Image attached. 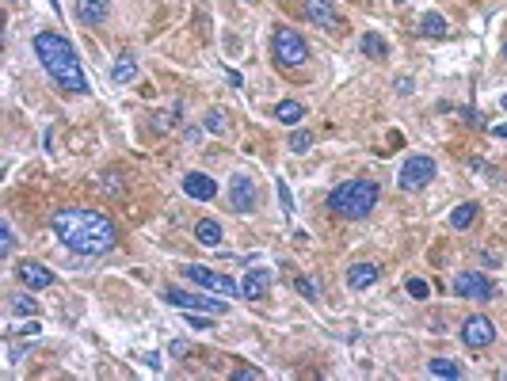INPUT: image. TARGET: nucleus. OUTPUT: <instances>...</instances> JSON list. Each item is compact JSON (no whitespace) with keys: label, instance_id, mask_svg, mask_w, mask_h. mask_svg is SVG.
I'll list each match as a JSON object with an SVG mask.
<instances>
[{"label":"nucleus","instance_id":"nucleus-3","mask_svg":"<svg viewBox=\"0 0 507 381\" xmlns=\"http://www.w3.org/2000/svg\"><path fill=\"white\" fill-rule=\"evenodd\" d=\"M378 194H381V187L374 180H347L328 194V210L340 213L347 221H359L378 206Z\"/></svg>","mask_w":507,"mask_h":381},{"label":"nucleus","instance_id":"nucleus-35","mask_svg":"<svg viewBox=\"0 0 507 381\" xmlns=\"http://www.w3.org/2000/svg\"><path fill=\"white\" fill-rule=\"evenodd\" d=\"M187 320H191V328H206V324H210V320H206V317H199V313H187Z\"/></svg>","mask_w":507,"mask_h":381},{"label":"nucleus","instance_id":"nucleus-29","mask_svg":"<svg viewBox=\"0 0 507 381\" xmlns=\"http://www.w3.org/2000/svg\"><path fill=\"white\" fill-rule=\"evenodd\" d=\"M12 248H16V233H12V225L4 221V229H0V252L12 256Z\"/></svg>","mask_w":507,"mask_h":381},{"label":"nucleus","instance_id":"nucleus-36","mask_svg":"<svg viewBox=\"0 0 507 381\" xmlns=\"http://www.w3.org/2000/svg\"><path fill=\"white\" fill-rule=\"evenodd\" d=\"M488 134H492L496 142H507V123H503V126H492V130H488Z\"/></svg>","mask_w":507,"mask_h":381},{"label":"nucleus","instance_id":"nucleus-28","mask_svg":"<svg viewBox=\"0 0 507 381\" xmlns=\"http://www.w3.org/2000/svg\"><path fill=\"white\" fill-rule=\"evenodd\" d=\"M298 294H302V297H309V301H317V297H321V290H317V282H313V278H298Z\"/></svg>","mask_w":507,"mask_h":381},{"label":"nucleus","instance_id":"nucleus-30","mask_svg":"<svg viewBox=\"0 0 507 381\" xmlns=\"http://www.w3.org/2000/svg\"><path fill=\"white\" fill-rule=\"evenodd\" d=\"M99 187L107 191V194H122V191H126V183H122L118 175H103V180H99Z\"/></svg>","mask_w":507,"mask_h":381},{"label":"nucleus","instance_id":"nucleus-40","mask_svg":"<svg viewBox=\"0 0 507 381\" xmlns=\"http://www.w3.org/2000/svg\"><path fill=\"white\" fill-rule=\"evenodd\" d=\"M500 377H503V381H507V370H503V374H500Z\"/></svg>","mask_w":507,"mask_h":381},{"label":"nucleus","instance_id":"nucleus-8","mask_svg":"<svg viewBox=\"0 0 507 381\" xmlns=\"http://www.w3.org/2000/svg\"><path fill=\"white\" fill-rule=\"evenodd\" d=\"M454 294L465 297V301H492L496 286L488 282L481 271H462V275L454 278Z\"/></svg>","mask_w":507,"mask_h":381},{"label":"nucleus","instance_id":"nucleus-24","mask_svg":"<svg viewBox=\"0 0 507 381\" xmlns=\"http://www.w3.org/2000/svg\"><path fill=\"white\" fill-rule=\"evenodd\" d=\"M35 294V290H31ZM31 294H16V297H8V301H12V313L16 317H27V313H39V301H35Z\"/></svg>","mask_w":507,"mask_h":381},{"label":"nucleus","instance_id":"nucleus-16","mask_svg":"<svg viewBox=\"0 0 507 381\" xmlns=\"http://www.w3.org/2000/svg\"><path fill=\"white\" fill-rule=\"evenodd\" d=\"M374 282H378V267L374 263H355L351 271H347V286H351V290H370Z\"/></svg>","mask_w":507,"mask_h":381},{"label":"nucleus","instance_id":"nucleus-38","mask_svg":"<svg viewBox=\"0 0 507 381\" xmlns=\"http://www.w3.org/2000/svg\"><path fill=\"white\" fill-rule=\"evenodd\" d=\"M500 107H503V111H507V96H503V99H500Z\"/></svg>","mask_w":507,"mask_h":381},{"label":"nucleus","instance_id":"nucleus-7","mask_svg":"<svg viewBox=\"0 0 507 381\" xmlns=\"http://www.w3.org/2000/svg\"><path fill=\"white\" fill-rule=\"evenodd\" d=\"M229 202H233V210L237 213H252L259 206V191H256V180L252 175H244V172H237L229 180Z\"/></svg>","mask_w":507,"mask_h":381},{"label":"nucleus","instance_id":"nucleus-22","mask_svg":"<svg viewBox=\"0 0 507 381\" xmlns=\"http://www.w3.org/2000/svg\"><path fill=\"white\" fill-rule=\"evenodd\" d=\"M477 210H481L477 202H462V206L450 213V225H454V229H469L477 221Z\"/></svg>","mask_w":507,"mask_h":381},{"label":"nucleus","instance_id":"nucleus-34","mask_svg":"<svg viewBox=\"0 0 507 381\" xmlns=\"http://www.w3.org/2000/svg\"><path fill=\"white\" fill-rule=\"evenodd\" d=\"M397 92H401V96H412V92H416V88H412V77H401L397 80Z\"/></svg>","mask_w":507,"mask_h":381},{"label":"nucleus","instance_id":"nucleus-14","mask_svg":"<svg viewBox=\"0 0 507 381\" xmlns=\"http://www.w3.org/2000/svg\"><path fill=\"white\" fill-rule=\"evenodd\" d=\"M183 194L195 199V202H210L214 194H218V183H214L206 172H187L183 175Z\"/></svg>","mask_w":507,"mask_h":381},{"label":"nucleus","instance_id":"nucleus-4","mask_svg":"<svg viewBox=\"0 0 507 381\" xmlns=\"http://www.w3.org/2000/svg\"><path fill=\"white\" fill-rule=\"evenodd\" d=\"M271 54H275V61L283 65V69H298V65H305V58H309V46L294 27H279L275 39H271Z\"/></svg>","mask_w":507,"mask_h":381},{"label":"nucleus","instance_id":"nucleus-21","mask_svg":"<svg viewBox=\"0 0 507 381\" xmlns=\"http://www.w3.org/2000/svg\"><path fill=\"white\" fill-rule=\"evenodd\" d=\"M111 80H115V85H130V80H138V65L130 58H118L115 65H111Z\"/></svg>","mask_w":507,"mask_h":381},{"label":"nucleus","instance_id":"nucleus-5","mask_svg":"<svg viewBox=\"0 0 507 381\" xmlns=\"http://www.w3.org/2000/svg\"><path fill=\"white\" fill-rule=\"evenodd\" d=\"M183 275L191 278L195 286L210 290V294H225V297L240 294V282H233V278H225L221 271H210V267H202V263H187V267H183Z\"/></svg>","mask_w":507,"mask_h":381},{"label":"nucleus","instance_id":"nucleus-25","mask_svg":"<svg viewBox=\"0 0 507 381\" xmlns=\"http://www.w3.org/2000/svg\"><path fill=\"white\" fill-rule=\"evenodd\" d=\"M309 145H313L309 130H294V134H290V153H309Z\"/></svg>","mask_w":507,"mask_h":381},{"label":"nucleus","instance_id":"nucleus-27","mask_svg":"<svg viewBox=\"0 0 507 381\" xmlns=\"http://www.w3.org/2000/svg\"><path fill=\"white\" fill-rule=\"evenodd\" d=\"M275 191H279V202H283V213L290 218V213H294V194H290V187L283 180H275Z\"/></svg>","mask_w":507,"mask_h":381},{"label":"nucleus","instance_id":"nucleus-33","mask_svg":"<svg viewBox=\"0 0 507 381\" xmlns=\"http://www.w3.org/2000/svg\"><path fill=\"white\" fill-rule=\"evenodd\" d=\"M462 118H465V126H473V130H484V123H481V115H477V111H462Z\"/></svg>","mask_w":507,"mask_h":381},{"label":"nucleus","instance_id":"nucleus-2","mask_svg":"<svg viewBox=\"0 0 507 381\" xmlns=\"http://www.w3.org/2000/svg\"><path fill=\"white\" fill-rule=\"evenodd\" d=\"M35 58L42 61V69L50 73L54 85H61L65 92H77V96L88 92V77H84L80 58H77L69 39H61V35H54V31H39L35 35Z\"/></svg>","mask_w":507,"mask_h":381},{"label":"nucleus","instance_id":"nucleus-6","mask_svg":"<svg viewBox=\"0 0 507 381\" xmlns=\"http://www.w3.org/2000/svg\"><path fill=\"white\" fill-rule=\"evenodd\" d=\"M431 180H435V161H431V156H408V161L401 164V175H397L401 191H424Z\"/></svg>","mask_w":507,"mask_h":381},{"label":"nucleus","instance_id":"nucleus-9","mask_svg":"<svg viewBox=\"0 0 507 381\" xmlns=\"http://www.w3.org/2000/svg\"><path fill=\"white\" fill-rule=\"evenodd\" d=\"M492 339H496V324L488 320V317L473 313V317H465V320H462V343H465V347L481 351V347H488Z\"/></svg>","mask_w":507,"mask_h":381},{"label":"nucleus","instance_id":"nucleus-32","mask_svg":"<svg viewBox=\"0 0 507 381\" xmlns=\"http://www.w3.org/2000/svg\"><path fill=\"white\" fill-rule=\"evenodd\" d=\"M39 332H42V324L31 320V324H20V328H16V336H39Z\"/></svg>","mask_w":507,"mask_h":381},{"label":"nucleus","instance_id":"nucleus-20","mask_svg":"<svg viewBox=\"0 0 507 381\" xmlns=\"http://www.w3.org/2000/svg\"><path fill=\"white\" fill-rule=\"evenodd\" d=\"M446 31L450 27H446V20L439 12H427L424 20H420V35H427V39H446Z\"/></svg>","mask_w":507,"mask_h":381},{"label":"nucleus","instance_id":"nucleus-23","mask_svg":"<svg viewBox=\"0 0 507 381\" xmlns=\"http://www.w3.org/2000/svg\"><path fill=\"white\" fill-rule=\"evenodd\" d=\"M427 374H435V377H462L465 370L458 366V362H450V358H431L427 362Z\"/></svg>","mask_w":507,"mask_h":381},{"label":"nucleus","instance_id":"nucleus-17","mask_svg":"<svg viewBox=\"0 0 507 381\" xmlns=\"http://www.w3.org/2000/svg\"><path fill=\"white\" fill-rule=\"evenodd\" d=\"M195 240H199L202 248H218V244H221V225H218L214 218L195 221Z\"/></svg>","mask_w":507,"mask_h":381},{"label":"nucleus","instance_id":"nucleus-41","mask_svg":"<svg viewBox=\"0 0 507 381\" xmlns=\"http://www.w3.org/2000/svg\"><path fill=\"white\" fill-rule=\"evenodd\" d=\"M8 4H16V0H8Z\"/></svg>","mask_w":507,"mask_h":381},{"label":"nucleus","instance_id":"nucleus-1","mask_svg":"<svg viewBox=\"0 0 507 381\" xmlns=\"http://www.w3.org/2000/svg\"><path fill=\"white\" fill-rule=\"evenodd\" d=\"M50 229H54V237L77 256H103L118 244V225L103 210L61 206V210L50 213Z\"/></svg>","mask_w":507,"mask_h":381},{"label":"nucleus","instance_id":"nucleus-13","mask_svg":"<svg viewBox=\"0 0 507 381\" xmlns=\"http://www.w3.org/2000/svg\"><path fill=\"white\" fill-rule=\"evenodd\" d=\"M16 275H20V282L27 286V290H50L54 286V271L42 263H31V259H23L20 267H16Z\"/></svg>","mask_w":507,"mask_h":381},{"label":"nucleus","instance_id":"nucleus-39","mask_svg":"<svg viewBox=\"0 0 507 381\" xmlns=\"http://www.w3.org/2000/svg\"><path fill=\"white\" fill-rule=\"evenodd\" d=\"M503 58H507V42H503Z\"/></svg>","mask_w":507,"mask_h":381},{"label":"nucleus","instance_id":"nucleus-12","mask_svg":"<svg viewBox=\"0 0 507 381\" xmlns=\"http://www.w3.org/2000/svg\"><path fill=\"white\" fill-rule=\"evenodd\" d=\"M267 290H271V271H264V267L244 271V278H240V297L244 301H264Z\"/></svg>","mask_w":507,"mask_h":381},{"label":"nucleus","instance_id":"nucleus-37","mask_svg":"<svg viewBox=\"0 0 507 381\" xmlns=\"http://www.w3.org/2000/svg\"><path fill=\"white\" fill-rule=\"evenodd\" d=\"M233 377H237V381H244V377H248V381H252V377H259V370H252V366H248V370H237V374H233Z\"/></svg>","mask_w":507,"mask_h":381},{"label":"nucleus","instance_id":"nucleus-11","mask_svg":"<svg viewBox=\"0 0 507 381\" xmlns=\"http://www.w3.org/2000/svg\"><path fill=\"white\" fill-rule=\"evenodd\" d=\"M302 12H305V20L313 27H321V31H340L343 27V20H340V12H336L332 0H305Z\"/></svg>","mask_w":507,"mask_h":381},{"label":"nucleus","instance_id":"nucleus-19","mask_svg":"<svg viewBox=\"0 0 507 381\" xmlns=\"http://www.w3.org/2000/svg\"><path fill=\"white\" fill-rule=\"evenodd\" d=\"M359 50L366 54V58H374V61H381V58H386V54H389V46H386V39H381V35H362V39H359Z\"/></svg>","mask_w":507,"mask_h":381},{"label":"nucleus","instance_id":"nucleus-15","mask_svg":"<svg viewBox=\"0 0 507 381\" xmlns=\"http://www.w3.org/2000/svg\"><path fill=\"white\" fill-rule=\"evenodd\" d=\"M107 15H111L107 0H77V20H80L84 27H99V23H107Z\"/></svg>","mask_w":507,"mask_h":381},{"label":"nucleus","instance_id":"nucleus-26","mask_svg":"<svg viewBox=\"0 0 507 381\" xmlns=\"http://www.w3.org/2000/svg\"><path fill=\"white\" fill-rule=\"evenodd\" d=\"M202 126L210 130V134H225V115H221V111H206Z\"/></svg>","mask_w":507,"mask_h":381},{"label":"nucleus","instance_id":"nucleus-31","mask_svg":"<svg viewBox=\"0 0 507 381\" xmlns=\"http://www.w3.org/2000/svg\"><path fill=\"white\" fill-rule=\"evenodd\" d=\"M408 294H412V297H427L431 286L424 282V278H408Z\"/></svg>","mask_w":507,"mask_h":381},{"label":"nucleus","instance_id":"nucleus-18","mask_svg":"<svg viewBox=\"0 0 507 381\" xmlns=\"http://www.w3.org/2000/svg\"><path fill=\"white\" fill-rule=\"evenodd\" d=\"M275 118H279L283 126H298V123L305 118V107L298 104V99H283V104L275 107Z\"/></svg>","mask_w":507,"mask_h":381},{"label":"nucleus","instance_id":"nucleus-10","mask_svg":"<svg viewBox=\"0 0 507 381\" xmlns=\"http://www.w3.org/2000/svg\"><path fill=\"white\" fill-rule=\"evenodd\" d=\"M164 301L176 305V309H183V313H214V317H221V313H225V301H214V297H195V294H183V290H168Z\"/></svg>","mask_w":507,"mask_h":381}]
</instances>
